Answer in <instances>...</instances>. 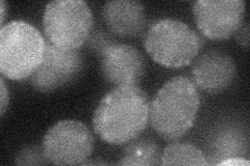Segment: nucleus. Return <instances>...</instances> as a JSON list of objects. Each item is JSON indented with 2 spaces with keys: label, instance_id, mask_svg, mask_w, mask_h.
<instances>
[{
  "label": "nucleus",
  "instance_id": "f257e3e1",
  "mask_svg": "<svg viewBox=\"0 0 250 166\" xmlns=\"http://www.w3.org/2000/svg\"><path fill=\"white\" fill-rule=\"evenodd\" d=\"M149 109V98L138 85L115 86L101 98L94 111V131L108 145H125L146 129Z\"/></svg>",
  "mask_w": 250,
  "mask_h": 166
},
{
  "label": "nucleus",
  "instance_id": "f03ea898",
  "mask_svg": "<svg viewBox=\"0 0 250 166\" xmlns=\"http://www.w3.org/2000/svg\"><path fill=\"white\" fill-rule=\"evenodd\" d=\"M199 109V92L191 79L186 76L172 77L153 97L149 122L160 137L176 141L193 128Z\"/></svg>",
  "mask_w": 250,
  "mask_h": 166
},
{
  "label": "nucleus",
  "instance_id": "7ed1b4c3",
  "mask_svg": "<svg viewBox=\"0 0 250 166\" xmlns=\"http://www.w3.org/2000/svg\"><path fill=\"white\" fill-rule=\"evenodd\" d=\"M205 45V38L186 23L161 19L148 27L144 47L149 56L168 69L189 66Z\"/></svg>",
  "mask_w": 250,
  "mask_h": 166
},
{
  "label": "nucleus",
  "instance_id": "20e7f679",
  "mask_svg": "<svg viewBox=\"0 0 250 166\" xmlns=\"http://www.w3.org/2000/svg\"><path fill=\"white\" fill-rule=\"evenodd\" d=\"M46 41L34 25L24 21L9 22L0 28V72L11 80L29 79L41 65Z\"/></svg>",
  "mask_w": 250,
  "mask_h": 166
},
{
  "label": "nucleus",
  "instance_id": "39448f33",
  "mask_svg": "<svg viewBox=\"0 0 250 166\" xmlns=\"http://www.w3.org/2000/svg\"><path fill=\"white\" fill-rule=\"evenodd\" d=\"M94 28V17L83 0H54L43 14V30L50 44L64 50H77Z\"/></svg>",
  "mask_w": 250,
  "mask_h": 166
},
{
  "label": "nucleus",
  "instance_id": "423d86ee",
  "mask_svg": "<svg viewBox=\"0 0 250 166\" xmlns=\"http://www.w3.org/2000/svg\"><path fill=\"white\" fill-rule=\"evenodd\" d=\"M94 146L95 139L88 126L74 120L54 124L42 141L47 161L54 165H83Z\"/></svg>",
  "mask_w": 250,
  "mask_h": 166
},
{
  "label": "nucleus",
  "instance_id": "0eeeda50",
  "mask_svg": "<svg viewBox=\"0 0 250 166\" xmlns=\"http://www.w3.org/2000/svg\"><path fill=\"white\" fill-rule=\"evenodd\" d=\"M195 22L202 37L223 41L232 37L244 21L243 0H198L192 5Z\"/></svg>",
  "mask_w": 250,
  "mask_h": 166
},
{
  "label": "nucleus",
  "instance_id": "6e6552de",
  "mask_svg": "<svg viewBox=\"0 0 250 166\" xmlns=\"http://www.w3.org/2000/svg\"><path fill=\"white\" fill-rule=\"evenodd\" d=\"M83 69L80 49L64 50L46 41L44 58L29 77V83L39 92H52L74 81Z\"/></svg>",
  "mask_w": 250,
  "mask_h": 166
},
{
  "label": "nucleus",
  "instance_id": "1a4fd4ad",
  "mask_svg": "<svg viewBox=\"0 0 250 166\" xmlns=\"http://www.w3.org/2000/svg\"><path fill=\"white\" fill-rule=\"evenodd\" d=\"M237 65L231 55L222 50L203 52L193 60L191 74L197 90L216 94L228 90L237 77Z\"/></svg>",
  "mask_w": 250,
  "mask_h": 166
},
{
  "label": "nucleus",
  "instance_id": "9d476101",
  "mask_svg": "<svg viewBox=\"0 0 250 166\" xmlns=\"http://www.w3.org/2000/svg\"><path fill=\"white\" fill-rule=\"evenodd\" d=\"M99 58L101 75L114 86L137 85L145 75V58L132 45L115 43Z\"/></svg>",
  "mask_w": 250,
  "mask_h": 166
},
{
  "label": "nucleus",
  "instance_id": "9b49d317",
  "mask_svg": "<svg viewBox=\"0 0 250 166\" xmlns=\"http://www.w3.org/2000/svg\"><path fill=\"white\" fill-rule=\"evenodd\" d=\"M101 15L109 33L121 37H139L147 27L145 5L136 0L107 1Z\"/></svg>",
  "mask_w": 250,
  "mask_h": 166
},
{
  "label": "nucleus",
  "instance_id": "f8f14e48",
  "mask_svg": "<svg viewBox=\"0 0 250 166\" xmlns=\"http://www.w3.org/2000/svg\"><path fill=\"white\" fill-rule=\"evenodd\" d=\"M162 149L150 137H137L124 145L119 165H162Z\"/></svg>",
  "mask_w": 250,
  "mask_h": 166
},
{
  "label": "nucleus",
  "instance_id": "ddd939ff",
  "mask_svg": "<svg viewBox=\"0 0 250 166\" xmlns=\"http://www.w3.org/2000/svg\"><path fill=\"white\" fill-rule=\"evenodd\" d=\"M200 148L188 142H171L162 152V165H208Z\"/></svg>",
  "mask_w": 250,
  "mask_h": 166
},
{
  "label": "nucleus",
  "instance_id": "4468645a",
  "mask_svg": "<svg viewBox=\"0 0 250 166\" xmlns=\"http://www.w3.org/2000/svg\"><path fill=\"white\" fill-rule=\"evenodd\" d=\"M112 35L113 34L109 33V31H105L101 28L93 29L88 41L85 42V46H87V48L91 52L96 54L98 57H100V55L103 54L108 47H111L112 45L117 43Z\"/></svg>",
  "mask_w": 250,
  "mask_h": 166
},
{
  "label": "nucleus",
  "instance_id": "2eb2a0df",
  "mask_svg": "<svg viewBox=\"0 0 250 166\" xmlns=\"http://www.w3.org/2000/svg\"><path fill=\"white\" fill-rule=\"evenodd\" d=\"M17 165H45L49 164L46 159L42 145H28L22 148L15 158Z\"/></svg>",
  "mask_w": 250,
  "mask_h": 166
},
{
  "label": "nucleus",
  "instance_id": "dca6fc26",
  "mask_svg": "<svg viewBox=\"0 0 250 166\" xmlns=\"http://www.w3.org/2000/svg\"><path fill=\"white\" fill-rule=\"evenodd\" d=\"M234 37H236L237 43L242 47V48L248 49L249 47V23L247 21H243L240 27L234 33Z\"/></svg>",
  "mask_w": 250,
  "mask_h": 166
},
{
  "label": "nucleus",
  "instance_id": "f3484780",
  "mask_svg": "<svg viewBox=\"0 0 250 166\" xmlns=\"http://www.w3.org/2000/svg\"><path fill=\"white\" fill-rule=\"evenodd\" d=\"M10 103V92L5 84L3 76L0 79V112L3 115Z\"/></svg>",
  "mask_w": 250,
  "mask_h": 166
},
{
  "label": "nucleus",
  "instance_id": "a211bd4d",
  "mask_svg": "<svg viewBox=\"0 0 250 166\" xmlns=\"http://www.w3.org/2000/svg\"><path fill=\"white\" fill-rule=\"evenodd\" d=\"M217 165H226V166H249L250 162L242 157H229L219 161L216 163Z\"/></svg>",
  "mask_w": 250,
  "mask_h": 166
},
{
  "label": "nucleus",
  "instance_id": "6ab92c4d",
  "mask_svg": "<svg viewBox=\"0 0 250 166\" xmlns=\"http://www.w3.org/2000/svg\"><path fill=\"white\" fill-rule=\"evenodd\" d=\"M5 11H6V4L4 1H1V6H0V25H1V28L4 26Z\"/></svg>",
  "mask_w": 250,
  "mask_h": 166
}]
</instances>
